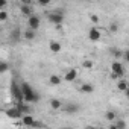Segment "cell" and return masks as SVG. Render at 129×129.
Here are the masks:
<instances>
[{
    "instance_id": "31",
    "label": "cell",
    "mask_w": 129,
    "mask_h": 129,
    "mask_svg": "<svg viewBox=\"0 0 129 129\" xmlns=\"http://www.w3.org/2000/svg\"><path fill=\"white\" fill-rule=\"evenodd\" d=\"M97 2H99V0H97Z\"/></svg>"
},
{
    "instance_id": "9",
    "label": "cell",
    "mask_w": 129,
    "mask_h": 129,
    "mask_svg": "<svg viewBox=\"0 0 129 129\" xmlns=\"http://www.w3.org/2000/svg\"><path fill=\"white\" fill-rule=\"evenodd\" d=\"M78 79V70L76 69H69V72L66 73V76H64V81L67 82H75Z\"/></svg>"
},
{
    "instance_id": "13",
    "label": "cell",
    "mask_w": 129,
    "mask_h": 129,
    "mask_svg": "<svg viewBox=\"0 0 129 129\" xmlns=\"http://www.w3.org/2000/svg\"><path fill=\"white\" fill-rule=\"evenodd\" d=\"M35 30L34 29H30V27H27L24 32H23V38L24 40H27V41H32V40H35Z\"/></svg>"
},
{
    "instance_id": "15",
    "label": "cell",
    "mask_w": 129,
    "mask_h": 129,
    "mask_svg": "<svg viewBox=\"0 0 129 129\" xmlns=\"http://www.w3.org/2000/svg\"><path fill=\"white\" fill-rule=\"evenodd\" d=\"M66 111H67L69 114H75V112L79 111V105H76V103H69V105L66 106Z\"/></svg>"
},
{
    "instance_id": "14",
    "label": "cell",
    "mask_w": 129,
    "mask_h": 129,
    "mask_svg": "<svg viewBox=\"0 0 129 129\" xmlns=\"http://www.w3.org/2000/svg\"><path fill=\"white\" fill-rule=\"evenodd\" d=\"M61 82H62V79H61L58 75H50V76H49V84H50V85H59Z\"/></svg>"
},
{
    "instance_id": "25",
    "label": "cell",
    "mask_w": 129,
    "mask_h": 129,
    "mask_svg": "<svg viewBox=\"0 0 129 129\" xmlns=\"http://www.w3.org/2000/svg\"><path fill=\"white\" fill-rule=\"evenodd\" d=\"M90 20H91V23H94V24H97V23L100 21L99 15H96V14H91V15H90Z\"/></svg>"
},
{
    "instance_id": "3",
    "label": "cell",
    "mask_w": 129,
    "mask_h": 129,
    "mask_svg": "<svg viewBox=\"0 0 129 129\" xmlns=\"http://www.w3.org/2000/svg\"><path fill=\"white\" fill-rule=\"evenodd\" d=\"M47 20H49L52 24H55V26L61 24V23L64 21V11H62V9H55L53 12H49V14H47Z\"/></svg>"
},
{
    "instance_id": "5",
    "label": "cell",
    "mask_w": 129,
    "mask_h": 129,
    "mask_svg": "<svg viewBox=\"0 0 129 129\" xmlns=\"http://www.w3.org/2000/svg\"><path fill=\"white\" fill-rule=\"evenodd\" d=\"M40 23H41V20H40V17H38V15L32 14L30 17H27V26H29L30 29H34V30H38V27H40Z\"/></svg>"
},
{
    "instance_id": "20",
    "label": "cell",
    "mask_w": 129,
    "mask_h": 129,
    "mask_svg": "<svg viewBox=\"0 0 129 129\" xmlns=\"http://www.w3.org/2000/svg\"><path fill=\"white\" fill-rule=\"evenodd\" d=\"M93 67H94V62L90 61V59H85V61L82 62V69H85V70H91Z\"/></svg>"
},
{
    "instance_id": "21",
    "label": "cell",
    "mask_w": 129,
    "mask_h": 129,
    "mask_svg": "<svg viewBox=\"0 0 129 129\" xmlns=\"http://www.w3.org/2000/svg\"><path fill=\"white\" fill-rule=\"evenodd\" d=\"M20 37H21V35H20V29H18V27H15V29L12 30V34H11V38H12L14 41H18V40H20Z\"/></svg>"
},
{
    "instance_id": "26",
    "label": "cell",
    "mask_w": 129,
    "mask_h": 129,
    "mask_svg": "<svg viewBox=\"0 0 129 129\" xmlns=\"http://www.w3.org/2000/svg\"><path fill=\"white\" fill-rule=\"evenodd\" d=\"M37 2H38V5H41V6H49L52 0H37Z\"/></svg>"
},
{
    "instance_id": "28",
    "label": "cell",
    "mask_w": 129,
    "mask_h": 129,
    "mask_svg": "<svg viewBox=\"0 0 129 129\" xmlns=\"http://www.w3.org/2000/svg\"><path fill=\"white\" fill-rule=\"evenodd\" d=\"M8 5V0H0V9H5Z\"/></svg>"
},
{
    "instance_id": "6",
    "label": "cell",
    "mask_w": 129,
    "mask_h": 129,
    "mask_svg": "<svg viewBox=\"0 0 129 129\" xmlns=\"http://www.w3.org/2000/svg\"><path fill=\"white\" fill-rule=\"evenodd\" d=\"M20 118H21V124H23V126H27V127H34V123H35V117H32V114H23Z\"/></svg>"
},
{
    "instance_id": "18",
    "label": "cell",
    "mask_w": 129,
    "mask_h": 129,
    "mask_svg": "<svg viewBox=\"0 0 129 129\" xmlns=\"http://www.w3.org/2000/svg\"><path fill=\"white\" fill-rule=\"evenodd\" d=\"M117 90H120V91H127V82L126 81H118L117 82Z\"/></svg>"
},
{
    "instance_id": "11",
    "label": "cell",
    "mask_w": 129,
    "mask_h": 129,
    "mask_svg": "<svg viewBox=\"0 0 129 129\" xmlns=\"http://www.w3.org/2000/svg\"><path fill=\"white\" fill-rule=\"evenodd\" d=\"M79 91L81 93H84V94H91V93H94V85L93 84H81V87H79Z\"/></svg>"
},
{
    "instance_id": "1",
    "label": "cell",
    "mask_w": 129,
    "mask_h": 129,
    "mask_svg": "<svg viewBox=\"0 0 129 129\" xmlns=\"http://www.w3.org/2000/svg\"><path fill=\"white\" fill-rule=\"evenodd\" d=\"M20 88H21V93H23V102H26V103H37L40 100V94L27 82H20Z\"/></svg>"
},
{
    "instance_id": "19",
    "label": "cell",
    "mask_w": 129,
    "mask_h": 129,
    "mask_svg": "<svg viewBox=\"0 0 129 129\" xmlns=\"http://www.w3.org/2000/svg\"><path fill=\"white\" fill-rule=\"evenodd\" d=\"M105 118H106L108 121H114V120L117 118V114H115L114 111H106V112H105Z\"/></svg>"
},
{
    "instance_id": "16",
    "label": "cell",
    "mask_w": 129,
    "mask_h": 129,
    "mask_svg": "<svg viewBox=\"0 0 129 129\" xmlns=\"http://www.w3.org/2000/svg\"><path fill=\"white\" fill-rule=\"evenodd\" d=\"M50 108L52 109H61L62 108V102L59 99H52L50 100Z\"/></svg>"
},
{
    "instance_id": "22",
    "label": "cell",
    "mask_w": 129,
    "mask_h": 129,
    "mask_svg": "<svg viewBox=\"0 0 129 129\" xmlns=\"http://www.w3.org/2000/svg\"><path fill=\"white\" fill-rule=\"evenodd\" d=\"M118 27H120L118 23H117V21H112V23L109 24V32H111V34H115V32L118 30Z\"/></svg>"
},
{
    "instance_id": "4",
    "label": "cell",
    "mask_w": 129,
    "mask_h": 129,
    "mask_svg": "<svg viewBox=\"0 0 129 129\" xmlns=\"http://www.w3.org/2000/svg\"><path fill=\"white\" fill-rule=\"evenodd\" d=\"M11 93H12V97L17 100V103L23 102V93H21L20 84L17 81H12V84H11Z\"/></svg>"
},
{
    "instance_id": "2",
    "label": "cell",
    "mask_w": 129,
    "mask_h": 129,
    "mask_svg": "<svg viewBox=\"0 0 129 129\" xmlns=\"http://www.w3.org/2000/svg\"><path fill=\"white\" fill-rule=\"evenodd\" d=\"M124 73H126L124 66H123L118 59H115V61L111 64V78H112V79H121V78L124 76Z\"/></svg>"
},
{
    "instance_id": "8",
    "label": "cell",
    "mask_w": 129,
    "mask_h": 129,
    "mask_svg": "<svg viewBox=\"0 0 129 129\" xmlns=\"http://www.w3.org/2000/svg\"><path fill=\"white\" fill-rule=\"evenodd\" d=\"M5 114H6L8 117H11V118H20V117L23 115V114H21V111H20L15 105H14V106H11V108H8Z\"/></svg>"
},
{
    "instance_id": "12",
    "label": "cell",
    "mask_w": 129,
    "mask_h": 129,
    "mask_svg": "<svg viewBox=\"0 0 129 129\" xmlns=\"http://www.w3.org/2000/svg\"><path fill=\"white\" fill-rule=\"evenodd\" d=\"M49 49H50V52H53V53H59L61 52V49H62V46H61V43L59 41H50L49 43Z\"/></svg>"
},
{
    "instance_id": "30",
    "label": "cell",
    "mask_w": 129,
    "mask_h": 129,
    "mask_svg": "<svg viewBox=\"0 0 129 129\" xmlns=\"http://www.w3.org/2000/svg\"><path fill=\"white\" fill-rule=\"evenodd\" d=\"M23 3H27V5H32L34 0H23Z\"/></svg>"
},
{
    "instance_id": "23",
    "label": "cell",
    "mask_w": 129,
    "mask_h": 129,
    "mask_svg": "<svg viewBox=\"0 0 129 129\" xmlns=\"http://www.w3.org/2000/svg\"><path fill=\"white\" fill-rule=\"evenodd\" d=\"M9 17V14L5 11V9H0V21H6Z\"/></svg>"
},
{
    "instance_id": "7",
    "label": "cell",
    "mask_w": 129,
    "mask_h": 129,
    "mask_svg": "<svg viewBox=\"0 0 129 129\" xmlns=\"http://www.w3.org/2000/svg\"><path fill=\"white\" fill-rule=\"evenodd\" d=\"M88 38H90L91 41H100V38H102V32H100V29H97V27H91V29L88 30Z\"/></svg>"
},
{
    "instance_id": "17",
    "label": "cell",
    "mask_w": 129,
    "mask_h": 129,
    "mask_svg": "<svg viewBox=\"0 0 129 129\" xmlns=\"http://www.w3.org/2000/svg\"><path fill=\"white\" fill-rule=\"evenodd\" d=\"M115 120H117V118H115ZM109 127H111V129H126V123L121 121V120H117V123H112Z\"/></svg>"
},
{
    "instance_id": "24",
    "label": "cell",
    "mask_w": 129,
    "mask_h": 129,
    "mask_svg": "<svg viewBox=\"0 0 129 129\" xmlns=\"http://www.w3.org/2000/svg\"><path fill=\"white\" fill-rule=\"evenodd\" d=\"M8 69H9L8 62H5V61H0V73H5Z\"/></svg>"
},
{
    "instance_id": "29",
    "label": "cell",
    "mask_w": 129,
    "mask_h": 129,
    "mask_svg": "<svg viewBox=\"0 0 129 129\" xmlns=\"http://www.w3.org/2000/svg\"><path fill=\"white\" fill-rule=\"evenodd\" d=\"M121 58H123L124 61H127V59H129V52H127V50H124V52H123V55H121Z\"/></svg>"
},
{
    "instance_id": "10",
    "label": "cell",
    "mask_w": 129,
    "mask_h": 129,
    "mask_svg": "<svg viewBox=\"0 0 129 129\" xmlns=\"http://www.w3.org/2000/svg\"><path fill=\"white\" fill-rule=\"evenodd\" d=\"M20 11H21V14H23L24 17H30V15L34 14V8H32V5H27V3H23V5L20 6Z\"/></svg>"
},
{
    "instance_id": "27",
    "label": "cell",
    "mask_w": 129,
    "mask_h": 129,
    "mask_svg": "<svg viewBox=\"0 0 129 129\" xmlns=\"http://www.w3.org/2000/svg\"><path fill=\"white\" fill-rule=\"evenodd\" d=\"M112 53H114V58H115V59H120V58H121V55H123V52H121V50H112Z\"/></svg>"
}]
</instances>
